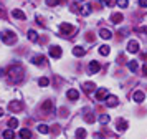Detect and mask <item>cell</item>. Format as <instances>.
<instances>
[{
	"instance_id": "6da1fadb",
	"label": "cell",
	"mask_w": 147,
	"mask_h": 139,
	"mask_svg": "<svg viewBox=\"0 0 147 139\" xmlns=\"http://www.w3.org/2000/svg\"><path fill=\"white\" fill-rule=\"evenodd\" d=\"M8 79L12 81V83H22L23 78H25V70H23V66L22 65H13L8 68Z\"/></svg>"
},
{
	"instance_id": "7a4b0ae2",
	"label": "cell",
	"mask_w": 147,
	"mask_h": 139,
	"mask_svg": "<svg viewBox=\"0 0 147 139\" xmlns=\"http://www.w3.org/2000/svg\"><path fill=\"white\" fill-rule=\"evenodd\" d=\"M60 32L63 33V37H65V35H66V37H73L74 33H76V26L69 25V23H61Z\"/></svg>"
},
{
	"instance_id": "3957f363",
	"label": "cell",
	"mask_w": 147,
	"mask_h": 139,
	"mask_svg": "<svg viewBox=\"0 0 147 139\" xmlns=\"http://www.w3.org/2000/svg\"><path fill=\"white\" fill-rule=\"evenodd\" d=\"M2 41L5 45H13V43H17V35L13 32H3L2 33Z\"/></svg>"
},
{
	"instance_id": "277c9868",
	"label": "cell",
	"mask_w": 147,
	"mask_h": 139,
	"mask_svg": "<svg viewBox=\"0 0 147 139\" xmlns=\"http://www.w3.org/2000/svg\"><path fill=\"white\" fill-rule=\"evenodd\" d=\"M8 109L12 113H18V111L23 109V103H22V101H10V103H8Z\"/></svg>"
},
{
	"instance_id": "5b68a950",
	"label": "cell",
	"mask_w": 147,
	"mask_h": 139,
	"mask_svg": "<svg viewBox=\"0 0 147 139\" xmlns=\"http://www.w3.org/2000/svg\"><path fill=\"white\" fill-rule=\"evenodd\" d=\"M48 52H50V56H51V58H60L61 53H63V52H61V48L58 45H51Z\"/></svg>"
},
{
	"instance_id": "8992f818",
	"label": "cell",
	"mask_w": 147,
	"mask_h": 139,
	"mask_svg": "<svg viewBox=\"0 0 147 139\" xmlns=\"http://www.w3.org/2000/svg\"><path fill=\"white\" fill-rule=\"evenodd\" d=\"M127 52L129 53H137L139 52V43H137L136 40H131V41L127 43Z\"/></svg>"
},
{
	"instance_id": "52a82bcc",
	"label": "cell",
	"mask_w": 147,
	"mask_h": 139,
	"mask_svg": "<svg viewBox=\"0 0 147 139\" xmlns=\"http://www.w3.org/2000/svg\"><path fill=\"white\" fill-rule=\"evenodd\" d=\"M99 70H101V65L98 63V61H91V63H89V66H88V71L91 73V75H96Z\"/></svg>"
},
{
	"instance_id": "ba28073f",
	"label": "cell",
	"mask_w": 147,
	"mask_h": 139,
	"mask_svg": "<svg viewBox=\"0 0 147 139\" xmlns=\"http://www.w3.org/2000/svg\"><path fill=\"white\" fill-rule=\"evenodd\" d=\"M117 103H119V99L116 98V96H113V94H107L106 104L109 106V108H114V106H117Z\"/></svg>"
},
{
	"instance_id": "9c48e42d",
	"label": "cell",
	"mask_w": 147,
	"mask_h": 139,
	"mask_svg": "<svg viewBox=\"0 0 147 139\" xmlns=\"http://www.w3.org/2000/svg\"><path fill=\"white\" fill-rule=\"evenodd\" d=\"M83 88H84V93H86V94H93V93L96 91V85H94V83H89V81L84 83Z\"/></svg>"
},
{
	"instance_id": "30bf717a",
	"label": "cell",
	"mask_w": 147,
	"mask_h": 139,
	"mask_svg": "<svg viewBox=\"0 0 147 139\" xmlns=\"http://www.w3.org/2000/svg\"><path fill=\"white\" fill-rule=\"evenodd\" d=\"M99 37H101V38H104V40H111V38H113V32H111V30H107V28H101Z\"/></svg>"
},
{
	"instance_id": "8fae6325",
	"label": "cell",
	"mask_w": 147,
	"mask_h": 139,
	"mask_svg": "<svg viewBox=\"0 0 147 139\" xmlns=\"http://www.w3.org/2000/svg\"><path fill=\"white\" fill-rule=\"evenodd\" d=\"M132 99L136 101V103H142V101L146 99V94H144V91H136L132 94Z\"/></svg>"
},
{
	"instance_id": "7c38bea8",
	"label": "cell",
	"mask_w": 147,
	"mask_h": 139,
	"mask_svg": "<svg viewBox=\"0 0 147 139\" xmlns=\"http://www.w3.org/2000/svg\"><path fill=\"white\" fill-rule=\"evenodd\" d=\"M66 96H68V99H71V101H76V99L80 98V93H78V90H68Z\"/></svg>"
},
{
	"instance_id": "4fadbf2b",
	"label": "cell",
	"mask_w": 147,
	"mask_h": 139,
	"mask_svg": "<svg viewBox=\"0 0 147 139\" xmlns=\"http://www.w3.org/2000/svg\"><path fill=\"white\" fill-rule=\"evenodd\" d=\"M12 17L18 20H25V12H22L20 8H15V10H12Z\"/></svg>"
},
{
	"instance_id": "5bb4252c",
	"label": "cell",
	"mask_w": 147,
	"mask_h": 139,
	"mask_svg": "<svg viewBox=\"0 0 147 139\" xmlns=\"http://www.w3.org/2000/svg\"><path fill=\"white\" fill-rule=\"evenodd\" d=\"M32 61H33V65H38V66H43L45 65V56H41V55H38V56H33L32 58Z\"/></svg>"
},
{
	"instance_id": "9a60e30c",
	"label": "cell",
	"mask_w": 147,
	"mask_h": 139,
	"mask_svg": "<svg viewBox=\"0 0 147 139\" xmlns=\"http://www.w3.org/2000/svg\"><path fill=\"white\" fill-rule=\"evenodd\" d=\"M96 96H98V99H99V101L106 99L107 98V90H106V88H99V90H98V93H96Z\"/></svg>"
},
{
	"instance_id": "2e32d148",
	"label": "cell",
	"mask_w": 147,
	"mask_h": 139,
	"mask_svg": "<svg viewBox=\"0 0 147 139\" xmlns=\"http://www.w3.org/2000/svg\"><path fill=\"white\" fill-rule=\"evenodd\" d=\"M73 55L74 56H84V55H86V50H84L83 46H74L73 48Z\"/></svg>"
},
{
	"instance_id": "e0dca14e",
	"label": "cell",
	"mask_w": 147,
	"mask_h": 139,
	"mask_svg": "<svg viewBox=\"0 0 147 139\" xmlns=\"http://www.w3.org/2000/svg\"><path fill=\"white\" fill-rule=\"evenodd\" d=\"M122 20H124L122 13H113V15H111V22H113V23H116V25H117V23H121Z\"/></svg>"
},
{
	"instance_id": "ac0fdd59",
	"label": "cell",
	"mask_w": 147,
	"mask_h": 139,
	"mask_svg": "<svg viewBox=\"0 0 147 139\" xmlns=\"http://www.w3.org/2000/svg\"><path fill=\"white\" fill-rule=\"evenodd\" d=\"M116 129H117L119 132L126 131V129H127V121H124V119H119V123L116 124Z\"/></svg>"
},
{
	"instance_id": "d6986e66",
	"label": "cell",
	"mask_w": 147,
	"mask_h": 139,
	"mask_svg": "<svg viewBox=\"0 0 147 139\" xmlns=\"http://www.w3.org/2000/svg\"><path fill=\"white\" fill-rule=\"evenodd\" d=\"M53 108H55V104H53V101H50V99L41 104V109L43 111H53Z\"/></svg>"
},
{
	"instance_id": "ffe728a7",
	"label": "cell",
	"mask_w": 147,
	"mask_h": 139,
	"mask_svg": "<svg viewBox=\"0 0 147 139\" xmlns=\"http://www.w3.org/2000/svg\"><path fill=\"white\" fill-rule=\"evenodd\" d=\"M27 37H28V40H30V41H38V33L35 32V30H28Z\"/></svg>"
},
{
	"instance_id": "44dd1931",
	"label": "cell",
	"mask_w": 147,
	"mask_h": 139,
	"mask_svg": "<svg viewBox=\"0 0 147 139\" xmlns=\"http://www.w3.org/2000/svg\"><path fill=\"white\" fill-rule=\"evenodd\" d=\"M20 138L22 139H30V138H32V132H30V129L23 127V129L20 131Z\"/></svg>"
},
{
	"instance_id": "7402d4cb",
	"label": "cell",
	"mask_w": 147,
	"mask_h": 139,
	"mask_svg": "<svg viewBox=\"0 0 147 139\" xmlns=\"http://www.w3.org/2000/svg\"><path fill=\"white\" fill-rule=\"evenodd\" d=\"M76 139H86V131H84V127H78V131H76Z\"/></svg>"
},
{
	"instance_id": "603a6c76",
	"label": "cell",
	"mask_w": 147,
	"mask_h": 139,
	"mask_svg": "<svg viewBox=\"0 0 147 139\" xmlns=\"http://www.w3.org/2000/svg\"><path fill=\"white\" fill-rule=\"evenodd\" d=\"M109 52H111V48H109L107 45H101L99 46V53L102 55V56H107V55H109Z\"/></svg>"
},
{
	"instance_id": "cb8c5ba5",
	"label": "cell",
	"mask_w": 147,
	"mask_h": 139,
	"mask_svg": "<svg viewBox=\"0 0 147 139\" xmlns=\"http://www.w3.org/2000/svg\"><path fill=\"white\" fill-rule=\"evenodd\" d=\"M3 138H5V139H13V138H15L13 129L10 127V129H7V131H3Z\"/></svg>"
},
{
	"instance_id": "d4e9b609",
	"label": "cell",
	"mask_w": 147,
	"mask_h": 139,
	"mask_svg": "<svg viewBox=\"0 0 147 139\" xmlns=\"http://www.w3.org/2000/svg\"><path fill=\"white\" fill-rule=\"evenodd\" d=\"M36 129H38L41 134H48V132H50V127H48L47 124H38L36 126Z\"/></svg>"
},
{
	"instance_id": "484cf974",
	"label": "cell",
	"mask_w": 147,
	"mask_h": 139,
	"mask_svg": "<svg viewBox=\"0 0 147 139\" xmlns=\"http://www.w3.org/2000/svg\"><path fill=\"white\" fill-rule=\"evenodd\" d=\"M81 15H84V17H88L89 13H91V3L89 5H86V7H81Z\"/></svg>"
},
{
	"instance_id": "4316f807",
	"label": "cell",
	"mask_w": 147,
	"mask_h": 139,
	"mask_svg": "<svg viewBox=\"0 0 147 139\" xmlns=\"http://www.w3.org/2000/svg\"><path fill=\"white\" fill-rule=\"evenodd\" d=\"M127 68H129V70H131V71H137V61H134V60H131V61H129V63H127Z\"/></svg>"
},
{
	"instance_id": "83f0119b",
	"label": "cell",
	"mask_w": 147,
	"mask_h": 139,
	"mask_svg": "<svg viewBox=\"0 0 147 139\" xmlns=\"http://www.w3.org/2000/svg\"><path fill=\"white\" fill-rule=\"evenodd\" d=\"M109 121H111V118H109L107 114H101V116H99V123H101V124H107Z\"/></svg>"
},
{
	"instance_id": "f1b7e54d",
	"label": "cell",
	"mask_w": 147,
	"mask_h": 139,
	"mask_svg": "<svg viewBox=\"0 0 147 139\" xmlns=\"http://www.w3.org/2000/svg\"><path fill=\"white\" fill-rule=\"evenodd\" d=\"M8 126H10L12 129L17 127V126H18V119H17V118H10V119H8Z\"/></svg>"
},
{
	"instance_id": "f546056e",
	"label": "cell",
	"mask_w": 147,
	"mask_h": 139,
	"mask_svg": "<svg viewBox=\"0 0 147 139\" xmlns=\"http://www.w3.org/2000/svg\"><path fill=\"white\" fill-rule=\"evenodd\" d=\"M38 85H40L41 88H45V86L50 85V79H48V78H40V79H38Z\"/></svg>"
},
{
	"instance_id": "4dcf8cb0",
	"label": "cell",
	"mask_w": 147,
	"mask_h": 139,
	"mask_svg": "<svg viewBox=\"0 0 147 139\" xmlns=\"http://www.w3.org/2000/svg\"><path fill=\"white\" fill-rule=\"evenodd\" d=\"M102 3L107 7H114V5H117V0H102Z\"/></svg>"
},
{
	"instance_id": "1f68e13d",
	"label": "cell",
	"mask_w": 147,
	"mask_h": 139,
	"mask_svg": "<svg viewBox=\"0 0 147 139\" xmlns=\"http://www.w3.org/2000/svg\"><path fill=\"white\" fill-rule=\"evenodd\" d=\"M71 12H73V13H80L81 12V7L78 5V3H74V5H71Z\"/></svg>"
},
{
	"instance_id": "d6a6232c",
	"label": "cell",
	"mask_w": 147,
	"mask_h": 139,
	"mask_svg": "<svg viewBox=\"0 0 147 139\" xmlns=\"http://www.w3.org/2000/svg\"><path fill=\"white\" fill-rule=\"evenodd\" d=\"M84 121L93 124V123H94V116H93V114H86V116H84Z\"/></svg>"
},
{
	"instance_id": "836d02e7",
	"label": "cell",
	"mask_w": 147,
	"mask_h": 139,
	"mask_svg": "<svg viewBox=\"0 0 147 139\" xmlns=\"http://www.w3.org/2000/svg\"><path fill=\"white\" fill-rule=\"evenodd\" d=\"M61 0H47V5H50V7H55V5H58Z\"/></svg>"
},
{
	"instance_id": "e575fe53",
	"label": "cell",
	"mask_w": 147,
	"mask_h": 139,
	"mask_svg": "<svg viewBox=\"0 0 147 139\" xmlns=\"http://www.w3.org/2000/svg\"><path fill=\"white\" fill-rule=\"evenodd\" d=\"M117 5H119L121 8H126L127 7V0H117Z\"/></svg>"
},
{
	"instance_id": "d590c367",
	"label": "cell",
	"mask_w": 147,
	"mask_h": 139,
	"mask_svg": "<svg viewBox=\"0 0 147 139\" xmlns=\"http://www.w3.org/2000/svg\"><path fill=\"white\" fill-rule=\"evenodd\" d=\"M139 5L146 8V7H147V0H139Z\"/></svg>"
},
{
	"instance_id": "8d00e7d4",
	"label": "cell",
	"mask_w": 147,
	"mask_h": 139,
	"mask_svg": "<svg viewBox=\"0 0 147 139\" xmlns=\"http://www.w3.org/2000/svg\"><path fill=\"white\" fill-rule=\"evenodd\" d=\"M137 30H139V32H142V33H144V32L147 33V26H140V28H137Z\"/></svg>"
},
{
	"instance_id": "74e56055",
	"label": "cell",
	"mask_w": 147,
	"mask_h": 139,
	"mask_svg": "<svg viewBox=\"0 0 147 139\" xmlns=\"http://www.w3.org/2000/svg\"><path fill=\"white\" fill-rule=\"evenodd\" d=\"M142 73H144V75L147 76V65H144V66H142Z\"/></svg>"
},
{
	"instance_id": "f35d334b",
	"label": "cell",
	"mask_w": 147,
	"mask_h": 139,
	"mask_svg": "<svg viewBox=\"0 0 147 139\" xmlns=\"http://www.w3.org/2000/svg\"><path fill=\"white\" fill-rule=\"evenodd\" d=\"M94 139H102V136H101V134H96V136H94Z\"/></svg>"
},
{
	"instance_id": "ab89813d",
	"label": "cell",
	"mask_w": 147,
	"mask_h": 139,
	"mask_svg": "<svg viewBox=\"0 0 147 139\" xmlns=\"http://www.w3.org/2000/svg\"><path fill=\"white\" fill-rule=\"evenodd\" d=\"M2 116H3V109H0V118H2Z\"/></svg>"
},
{
	"instance_id": "60d3db41",
	"label": "cell",
	"mask_w": 147,
	"mask_h": 139,
	"mask_svg": "<svg viewBox=\"0 0 147 139\" xmlns=\"http://www.w3.org/2000/svg\"><path fill=\"white\" fill-rule=\"evenodd\" d=\"M0 17H2V10H0Z\"/></svg>"
},
{
	"instance_id": "b9f144b4",
	"label": "cell",
	"mask_w": 147,
	"mask_h": 139,
	"mask_svg": "<svg viewBox=\"0 0 147 139\" xmlns=\"http://www.w3.org/2000/svg\"><path fill=\"white\" fill-rule=\"evenodd\" d=\"M76 2H83V0H76Z\"/></svg>"
}]
</instances>
